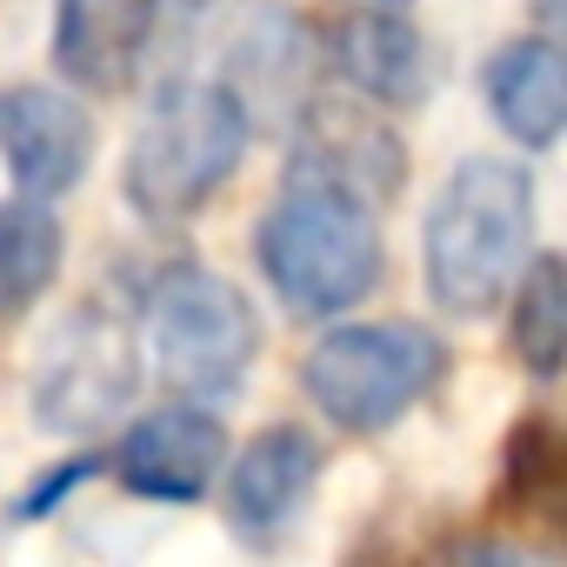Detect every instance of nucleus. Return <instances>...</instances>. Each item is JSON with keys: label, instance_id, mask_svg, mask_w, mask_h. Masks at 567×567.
I'll list each match as a JSON object with an SVG mask.
<instances>
[{"label": "nucleus", "instance_id": "obj_15", "mask_svg": "<svg viewBox=\"0 0 567 567\" xmlns=\"http://www.w3.org/2000/svg\"><path fill=\"white\" fill-rule=\"evenodd\" d=\"M61 274V220L48 200H8L0 207V321L28 315Z\"/></svg>", "mask_w": 567, "mask_h": 567}, {"label": "nucleus", "instance_id": "obj_2", "mask_svg": "<svg viewBox=\"0 0 567 567\" xmlns=\"http://www.w3.org/2000/svg\"><path fill=\"white\" fill-rule=\"evenodd\" d=\"M254 121L227 81H167L127 147V200L154 227L194 220L240 167Z\"/></svg>", "mask_w": 567, "mask_h": 567}, {"label": "nucleus", "instance_id": "obj_19", "mask_svg": "<svg viewBox=\"0 0 567 567\" xmlns=\"http://www.w3.org/2000/svg\"><path fill=\"white\" fill-rule=\"evenodd\" d=\"M534 21H540L554 41H567V0H534Z\"/></svg>", "mask_w": 567, "mask_h": 567}, {"label": "nucleus", "instance_id": "obj_14", "mask_svg": "<svg viewBox=\"0 0 567 567\" xmlns=\"http://www.w3.org/2000/svg\"><path fill=\"white\" fill-rule=\"evenodd\" d=\"M315 481H321V441L308 427H267L227 467V514H234V527L267 534L308 501Z\"/></svg>", "mask_w": 567, "mask_h": 567}, {"label": "nucleus", "instance_id": "obj_11", "mask_svg": "<svg viewBox=\"0 0 567 567\" xmlns=\"http://www.w3.org/2000/svg\"><path fill=\"white\" fill-rule=\"evenodd\" d=\"M154 34L161 0H54V68L74 87H127L154 54Z\"/></svg>", "mask_w": 567, "mask_h": 567}, {"label": "nucleus", "instance_id": "obj_5", "mask_svg": "<svg viewBox=\"0 0 567 567\" xmlns=\"http://www.w3.org/2000/svg\"><path fill=\"white\" fill-rule=\"evenodd\" d=\"M447 374V348L414 321H361L315 341L301 388L341 434H381L394 427L421 394H434Z\"/></svg>", "mask_w": 567, "mask_h": 567}, {"label": "nucleus", "instance_id": "obj_1", "mask_svg": "<svg viewBox=\"0 0 567 567\" xmlns=\"http://www.w3.org/2000/svg\"><path fill=\"white\" fill-rule=\"evenodd\" d=\"M534 254V181L520 161L474 154L447 174L421 227V280L441 315H487Z\"/></svg>", "mask_w": 567, "mask_h": 567}, {"label": "nucleus", "instance_id": "obj_10", "mask_svg": "<svg viewBox=\"0 0 567 567\" xmlns=\"http://www.w3.org/2000/svg\"><path fill=\"white\" fill-rule=\"evenodd\" d=\"M408 174V154L401 141L368 121V114H348V107H308L295 121V161H288V181H315V187H341L368 207H381Z\"/></svg>", "mask_w": 567, "mask_h": 567}, {"label": "nucleus", "instance_id": "obj_9", "mask_svg": "<svg viewBox=\"0 0 567 567\" xmlns=\"http://www.w3.org/2000/svg\"><path fill=\"white\" fill-rule=\"evenodd\" d=\"M220 461H227L220 414H207L200 401H181V408H161V414L127 427L114 474L147 501H200L214 487Z\"/></svg>", "mask_w": 567, "mask_h": 567}, {"label": "nucleus", "instance_id": "obj_6", "mask_svg": "<svg viewBox=\"0 0 567 567\" xmlns=\"http://www.w3.org/2000/svg\"><path fill=\"white\" fill-rule=\"evenodd\" d=\"M134 388H141V334L107 301L61 315L34 348L28 401L48 434H68V441L101 434L107 421L127 414Z\"/></svg>", "mask_w": 567, "mask_h": 567}, {"label": "nucleus", "instance_id": "obj_12", "mask_svg": "<svg viewBox=\"0 0 567 567\" xmlns=\"http://www.w3.org/2000/svg\"><path fill=\"white\" fill-rule=\"evenodd\" d=\"M334 74L374 101V107H421L434 94V48L414 21H401V8H354L334 41Z\"/></svg>", "mask_w": 567, "mask_h": 567}, {"label": "nucleus", "instance_id": "obj_16", "mask_svg": "<svg viewBox=\"0 0 567 567\" xmlns=\"http://www.w3.org/2000/svg\"><path fill=\"white\" fill-rule=\"evenodd\" d=\"M514 354L534 381L567 368V254H527L514 274Z\"/></svg>", "mask_w": 567, "mask_h": 567}, {"label": "nucleus", "instance_id": "obj_13", "mask_svg": "<svg viewBox=\"0 0 567 567\" xmlns=\"http://www.w3.org/2000/svg\"><path fill=\"white\" fill-rule=\"evenodd\" d=\"M481 87H487V107H494L507 141L540 154V147H554L567 134V41H554V34L507 41L487 61Z\"/></svg>", "mask_w": 567, "mask_h": 567}, {"label": "nucleus", "instance_id": "obj_8", "mask_svg": "<svg viewBox=\"0 0 567 567\" xmlns=\"http://www.w3.org/2000/svg\"><path fill=\"white\" fill-rule=\"evenodd\" d=\"M0 161L34 200H61L81 187L94 161V121L61 87H0Z\"/></svg>", "mask_w": 567, "mask_h": 567}, {"label": "nucleus", "instance_id": "obj_17", "mask_svg": "<svg viewBox=\"0 0 567 567\" xmlns=\"http://www.w3.org/2000/svg\"><path fill=\"white\" fill-rule=\"evenodd\" d=\"M507 507H520L567 547V434L560 427L527 421L507 441Z\"/></svg>", "mask_w": 567, "mask_h": 567}, {"label": "nucleus", "instance_id": "obj_3", "mask_svg": "<svg viewBox=\"0 0 567 567\" xmlns=\"http://www.w3.org/2000/svg\"><path fill=\"white\" fill-rule=\"evenodd\" d=\"M254 260L267 274V288L288 301L295 315H348L374 295L381 280V220L368 200L315 181H288L254 227Z\"/></svg>", "mask_w": 567, "mask_h": 567}, {"label": "nucleus", "instance_id": "obj_4", "mask_svg": "<svg viewBox=\"0 0 567 567\" xmlns=\"http://www.w3.org/2000/svg\"><path fill=\"white\" fill-rule=\"evenodd\" d=\"M141 334L147 354L161 368V381L187 401H227L240 394L254 354H260V321L254 301L234 280L194 267V260H167L147 295H141Z\"/></svg>", "mask_w": 567, "mask_h": 567}, {"label": "nucleus", "instance_id": "obj_18", "mask_svg": "<svg viewBox=\"0 0 567 567\" xmlns=\"http://www.w3.org/2000/svg\"><path fill=\"white\" fill-rule=\"evenodd\" d=\"M220 8H227V0H161V34H167L174 48H187ZM161 34H154V41H161Z\"/></svg>", "mask_w": 567, "mask_h": 567}, {"label": "nucleus", "instance_id": "obj_20", "mask_svg": "<svg viewBox=\"0 0 567 567\" xmlns=\"http://www.w3.org/2000/svg\"><path fill=\"white\" fill-rule=\"evenodd\" d=\"M354 8H408V0H354Z\"/></svg>", "mask_w": 567, "mask_h": 567}, {"label": "nucleus", "instance_id": "obj_7", "mask_svg": "<svg viewBox=\"0 0 567 567\" xmlns=\"http://www.w3.org/2000/svg\"><path fill=\"white\" fill-rule=\"evenodd\" d=\"M321 81V34L295 8H254L227 41V87L240 94L247 121L295 127L315 107Z\"/></svg>", "mask_w": 567, "mask_h": 567}]
</instances>
